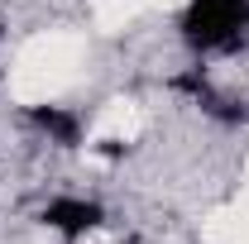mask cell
<instances>
[{
	"label": "cell",
	"mask_w": 249,
	"mask_h": 244,
	"mask_svg": "<svg viewBox=\"0 0 249 244\" xmlns=\"http://www.w3.org/2000/svg\"><path fill=\"white\" fill-rule=\"evenodd\" d=\"M29 124L43 129L48 144H58V149H77L82 144V129H87L82 115L67 110V105H29Z\"/></svg>",
	"instance_id": "cell-3"
},
{
	"label": "cell",
	"mask_w": 249,
	"mask_h": 244,
	"mask_svg": "<svg viewBox=\"0 0 249 244\" xmlns=\"http://www.w3.org/2000/svg\"><path fill=\"white\" fill-rule=\"evenodd\" d=\"M38 220H43L53 235H62L67 244H77V240H87L91 230H101L106 206L91 201V196H53V201L38 211Z\"/></svg>",
	"instance_id": "cell-2"
},
{
	"label": "cell",
	"mask_w": 249,
	"mask_h": 244,
	"mask_svg": "<svg viewBox=\"0 0 249 244\" xmlns=\"http://www.w3.org/2000/svg\"><path fill=\"white\" fill-rule=\"evenodd\" d=\"M182 38L196 53H225L249 34V0H187Z\"/></svg>",
	"instance_id": "cell-1"
}]
</instances>
